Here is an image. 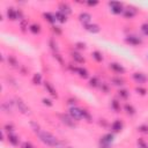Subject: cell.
<instances>
[{"instance_id":"cell-24","label":"cell","mask_w":148,"mask_h":148,"mask_svg":"<svg viewBox=\"0 0 148 148\" xmlns=\"http://www.w3.org/2000/svg\"><path fill=\"white\" fill-rule=\"evenodd\" d=\"M124 110H125L126 113L130 114V116H133V114L135 113V109H134L133 105H131V104H125V105H124Z\"/></svg>"},{"instance_id":"cell-16","label":"cell","mask_w":148,"mask_h":148,"mask_svg":"<svg viewBox=\"0 0 148 148\" xmlns=\"http://www.w3.org/2000/svg\"><path fill=\"white\" fill-rule=\"evenodd\" d=\"M135 14H136V10L132 7H128V8L124 9V17L125 18H132V17L135 16Z\"/></svg>"},{"instance_id":"cell-1","label":"cell","mask_w":148,"mask_h":148,"mask_svg":"<svg viewBox=\"0 0 148 148\" xmlns=\"http://www.w3.org/2000/svg\"><path fill=\"white\" fill-rule=\"evenodd\" d=\"M38 138L43 143H45L46 146H50V147H59L61 145L57 136H54L53 134H51L50 132H46V131L38 132Z\"/></svg>"},{"instance_id":"cell-25","label":"cell","mask_w":148,"mask_h":148,"mask_svg":"<svg viewBox=\"0 0 148 148\" xmlns=\"http://www.w3.org/2000/svg\"><path fill=\"white\" fill-rule=\"evenodd\" d=\"M91 56H92V58H94L97 62H102V61H103V56H102V53H101L99 51H94V52L91 53Z\"/></svg>"},{"instance_id":"cell-27","label":"cell","mask_w":148,"mask_h":148,"mask_svg":"<svg viewBox=\"0 0 148 148\" xmlns=\"http://www.w3.org/2000/svg\"><path fill=\"white\" fill-rule=\"evenodd\" d=\"M111 108H112L116 112H119V111H120V103H119L117 99H113V101L111 102Z\"/></svg>"},{"instance_id":"cell-8","label":"cell","mask_w":148,"mask_h":148,"mask_svg":"<svg viewBox=\"0 0 148 148\" xmlns=\"http://www.w3.org/2000/svg\"><path fill=\"white\" fill-rule=\"evenodd\" d=\"M125 42H126L127 44H130V45H133V46L140 45V44L142 43V40H141L139 37H136V36H127V37L125 38Z\"/></svg>"},{"instance_id":"cell-29","label":"cell","mask_w":148,"mask_h":148,"mask_svg":"<svg viewBox=\"0 0 148 148\" xmlns=\"http://www.w3.org/2000/svg\"><path fill=\"white\" fill-rule=\"evenodd\" d=\"M111 82H112L113 84H117V86L124 84V80H123L120 76H118V77H112V79H111Z\"/></svg>"},{"instance_id":"cell-28","label":"cell","mask_w":148,"mask_h":148,"mask_svg":"<svg viewBox=\"0 0 148 148\" xmlns=\"http://www.w3.org/2000/svg\"><path fill=\"white\" fill-rule=\"evenodd\" d=\"M99 80L97 79V77H91L90 80H89V86L90 87H98L99 86Z\"/></svg>"},{"instance_id":"cell-21","label":"cell","mask_w":148,"mask_h":148,"mask_svg":"<svg viewBox=\"0 0 148 148\" xmlns=\"http://www.w3.org/2000/svg\"><path fill=\"white\" fill-rule=\"evenodd\" d=\"M29 30H30L32 34L37 35V34L40 32V24H38V23H32V24L29 25Z\"/></svg>"},{"instance_id":"cell-43","label":"cell","mask_w":148,"mask_h":148,"mask_svg":"<svg viewBox=\"0 0 148 148\" xmlns=\"http://www.w3.org/2000/svg\"><path fill=\"white\" fill-rule=\"evenodd\" d=\"M54 58H56V59H57V60H58V61H59V62H60L61 65L64 64V61H62V59L60 58V56H59L58 53H54Z\"/></svg>"},{"instance_id":"cell-11","label":"cell","mask_w":148,"mask_h":148,"mask_svg":"<svg viewBox=\"0 0 148 148\" xmlns=\"http://www.w3.org/2000/svg\"><path fill=\"white\" fill-rule=\"evenodd\" d=\"M110 68H111L113 72L118 73V74H124V73H125V68H124L120 64H118V62H111V64H110Z\"/></svg>"},{"instance_id":"cell-42","label":"cell","mask_w":148,"mask_h":148,"mask_svg":"<svg viewBox=\"0 0 148 148\" xmlns=\"http://www.w3.org/2000/svg\"><path fill=\"white\" fill-rule=\"evenodd\" d=\"M87 5L90 6V7H94V6L98 5V1H87Z\"/></svg>"},{"instance_id":"cell-10","label":"cell","mask_w":148,"mask_h":148,"mask_svg":"<svg viewBox=\"0 0 148 148\" xmlns=\"http://www.w3.org/2000/svg\"><path fill=\"white\" fill-rule=\"evenodd\" d=\"M59 12H61L62 14H65V15L67 16V15H69V14L72 13V8H71V6H69L68 3L61 2V3L59 5Z\"/></svg>"},{"instance_id":"cell-20","label":"cell","mask_w":148,"mask_h":148,"mask_svg":"<svg viewBox=\"0 0 148 148\" xmlns=\"http://www.w3.org/2000/svg\"><path fill=\"white\" fill-rule=\"evenodd\" d=\"M8 141H9V143L10 145H13V146H17L18 145V136H16L15 134H13V133H9L8 134Z\"/></svg>"},{"instance_id":"cell-47","label":"cell","mask_w":148,"mask_h":148,"mask_svg":"<svg viewBox=\"0 0 148 148\" xmlns=\"http://www.w3.org/2000/svg\"><path fill=\"white\" fill-rule=\"evenodd\" d=\"M67 148H72V147H67Z\"/></svg>"},{"instance_id":"cell-22","label":"cell","mask_w":148,"mask_h":148,"mask_svg":"<svg viewBox=\"0 0 148 148\" xmlns=\"http://www.w3.org/2000/svg\"><path fill=\"white\" fill-rule=\"evenodd\" d=\"M72 58L74 59V61H76L79 64H83L84 62V58L77 52H72Z\"/></svg>"},{"instance_id":"cell-31","label":"cell","mask_w":148,"mask_h":148,"mask_svg":"<svg viewBox=\"0 0 148 148\" xmlns=\"http://www.w3.org/2000/svg\"><path fill=\"white\" fill-rule=\"evenodd\" d=\"M82 113H83V119H86L87 121H91V116H90V113H89V111L88 110H86V109H82Z\"/></svg>"},{"instance_id":"cell-38","label":"cell","mask_w":148,"mask_h":148,"mask_svg":"<svg viewBox=\"0 0 148 148\" xmlns=\"http://www.w3.org/2000/svg\"><path fill=\"white\" fill-rule=\"evenodd\" d=\"M42 102H43L44 105H47V106H52V105H53V103H52L51 99H49V98H43Z\"/></svg>"},{"instance_id":"cell-30","label":"cell","mask_w":148,"mask_h":148,"mask_svg":"<svg viewBox=\"0 0 148 148\" xmlns=\"http://www.w3.org/2000/svg\"><path fill=\"white\" fill-rule=\"evenodd\" d=\"M8 64L10 65V66H13V67H17V60L13 57V56H8Z\"/></svg>"},{"instance_id":"cell-3","label":"cell","mask_w":148,"mask_h":148,"mask_svg":"<svg viewBox=\"0 0 148 148\" xmlns=\"http://www.w3.org/2000/svg\"><path fill=\"white\" fill-rule=\"evenodd\" d=\"M109 6H110L111 12L113 14H121V13H124V7H123V3H120V2L111 1V2H109Z\"/></svg>"},{"instance_id":"cell-7","label":"cell","mask_w":148,"mask_h":148,"mask_svg":"<svg viewBox=\"0 0 148 148\" xmlns=\"http://www.w3.org/2000/svg\"><path fill=\"white\" fill-rule=\"evenodd\" d=\"M44 87H45V89L47 90V92L52 96V97H58V92H57V90H56V88L53 87V84L51 83V82H49V81H45L44 82Z\"/></svg>"},{"instance_id":"cell-33","label":"cell","mask_w":148,"mask_h":148,"mask_svg":"<svg viewBox=\"0 0 148 148\" xmlns=\"http://www.w3.org/2000/svg\"><path fill=\"white\" fill-rule=\"evenodd\" d=\"M138 131L141 132V133H148V125H140L138 126Z\"/></svg>"},{"instance_id":"cell-35","label":"cell","mask_w":148,"mask_h":148,"mask_svg":"<svg viewBox=\"0 0 148 148\" xmlns=\"http://www.w3.org/2000/svg\"><path fill=\"white\" fill-rule=\"evenodd\" d=\"M135 91H136L138 94L142 95V96H145V95L147 94V90H146L145 88H141V87H136V88H135Z\"/></svg>"},{"instance_id":"cell-5","label":"cell","mask_w":148,"mask_h":148,"mask_svg":"<svg viewBox=\"0 0 148 148\" xmlns=\"http://www.w3.org/2000/svg\"><path fill=\"white\" fill-rule=\"evenodd\" d=\"M79 21L83 24V25H87V24H90V21H91V15L89 13H86V12H82L80 13L79 15Z\"/></svg>"},{"instance_id":"cell-14","label":"cell","mask_w":148,"mask_h":148,"mask_svg":"<svg viewBox=\"0 0 148 148\" xmlns=\"http://www.w3.org/2000/svg\"><path fill=\"white\" fill-rule=\"evenodd\" d=\"M6 14H7V17L10 20V21H15V20H17V17H18V15H17V12L13 8V7H9V8H7V12H6Z\"/></svg>"},{"instance_id":"cell-36","label":"cell","mask_w":148,"mask_h":148,"mask_svg":"<svg viewBox=\"0 0 148 148\" xmlns=\"http://www.w3.org/2000/svg\"><path fill=\"white\" fill-rule=\"evenodd\" d=\"M20 24H21V30L22 31H25V28H28V21L25 18H23Z\"/></svg>"},{"instance_id":"cell-9","label":"cell","mask_w":148,"mask_h":148,"mask_svg":"<svg viewBox=\"0 0 148 148\" xmlns=\"http://www.w3.org/2000/svg\"><path fill=\"white\" fill-rule=\"evenodd\" d=\"M60 119H61V121H62L65 125H67V126H69V127H75L74 119H73L71 116H67V114H60Z\"/></svg>"},{"instance_id":"cell-40","label":"cell","mask_w":148,"mask_h":148,"mask_svg":"<svg viewBox=\"0 0 148 148\" xmlns=\"http://www.w3.org/2000/svg\"><path fill=\"white\" fill-rule=\"evenodd\" d=\"M5 130H6L7 132H13V131H14V126H13L12 124H6V125H5Z\"/></svg>"},{"instance_id":"cell-6","label":"cell","mask_w":148,"mask_h":148,"mask_svg":"<svg viewBox=\"0 0 148 148\" xmlns=\"http://www.w3.org/2000/svg\"><path fill=\"white\" fill-rule=\"evenodd\" d=\"M132 77H133V80L136 82V83H139V84H142V83H145L146 81H147V76L143 74V73H133L132 74Z\"/></svg>"},{"instance_id":"cell-32","label":"cell","mask_w":148,"mask_h":148,"mask_svg":"<svg viewBox=\"0 0 148 148\" xmlns=\"http://www.w3.org/2000/svg\"><path fill=\"white\" fill-rule=\"evenodd\" d=\"M136 143H138V146H139V148H148V143L143 140V139H138V141H136Z\"/></svg>"},{"instance_id":"cell-41","label":"cell","mask_w":148,"mask_h":148,"mask_svg":"<svg viewBox=\"0 0 148 148\" xmlns=\"http://www.w3.org/2000/svg\"><path fill=\"white\" fill-rule=\"evenodd\" d=\"M21 148H34V147H32V145H31L30 142L25 141V142H23V143L21 145Z\"/></svg>"},{"instance_id":"cell-37","label":"cell","mask_w":148,"mask_h":148,"mask_svg":"<svg viewBox=\"0 0 148 148\" xmlns=\"http://www.w3.org/2000/svg\"><path fill=\"white\" fill-rule=\"evenodd\" d=\"M75 47H76L77 50H84V49H86V44L82 43V42H77V43L75 44Z\"/></svg>"},{"instance_id":"cell-39","label":"cell","mask_w":148,"mask_h":148,"mask_svg":"<svg viewBox=\"0 0 148 148\" xmlns=\"http://www.w3.org/2000/svg\"><path fill=\"white\" fill-rule=\"evenodd\" d=\"M50 45H51V49H52L53 51H56V52L58 51V47H57V43H54V40H53V39H51V40H50Z\"/></svg>"},{"instance_id":"cell-13","label":"cell","mask_w":148,"mask_h":148,"mask_svg":"<svg viewBox=\"0 0 148 148\" xmlns=\"http://www.w3.org/2000/svg\"><path fill=\"white\" fill-rule=\"evenodd\" d=\"M113 140H114V136H113V134H111V133H106V134H104V135L101 138V142H102V143H105V145H108V146H110V145L113 142Z\"/></svg>"},{"instance_id":"cell-17","label":"cell","mask_w":148,"mask_h":148,"mask_svg":"<svg viewBox=\"0 0 148 148\" xmlns=\"http://www.w3.org/2000/svg\"><path fill=\"white\" fill-rule=\"evenodd\" d=\"M43 17H44L49 23H51V24H54L56 21H57L54 14H51V13H44V14H43Z\"/></svg>"},{"instance_id":"cell-15","label":"cell","mask_w":148,"mask_h":148,"mask_svg":"<svg viewBox=\"0 0 148 148\" xmlns=\"http://www.w3.org/2000/svg\"><path fill=\"white\" fill-rule=\"evenodd\" d=\"M84 29L88 31V32H90V34H97V32H99V27L97 25V24H87V25H84Z\"/></svg>"},{"instance_id":"cell-4","label":"cell","mask_w":148,"mask_h":148,"mask_svg":"<svg viewBox=\"0 0 148 148\" xmlns=\"http://www.w3.org/2000/svg\"><path fill=\"white\" fill-rule=\"evenodd\" d=\"M15 103H16V105H17V108H18V111H21V112L24 113V114H29V113H30V108H29L21 98H16V99H15Z\"/></svg>"},{"instance_id":"cell-23","label":"cell","mask_w":148,"mask_h":148,"mask_svg":"<svg viewBox=\"0 0 148 148\" xmlns=\"http://www.w3.org/2000/svg\"><path fill=\"white\" fill-rule=\"evenodd\" d=\"M32 83L36 86H39L42 83V74L40 73H36L32 76Z\"/></svg>"},{"instance_id":"cell-2","label":"cell","mask_w":148,"mask_h":148,"mask_svg":"<svg viewBox=\"0 0 148 148\" xmlns=\"http://www.w3.org/2000/svg\"><path fill=\"white\" fill-rule=\"evenodd\" d=\"M69 116L74 120H81V119H83L82 109L76 108V106H71V109H69Z\"/></svg>"},{"instance_id":"cell-12","label":"cell","mask_w":148,"mask_h":148,"mask_svg":"<svg viewBox=\"0 0 148 148\" xmlns=\"http://www.w3.org/2000/svg\"><path fill=\"white\" fill-rule=\"evenodd\" d=\"M123 123H121V120H119V119H116L112 124H111V130H112V132H114V133H118V132H120L121 130H123Z\"/></svg>"},{"instance_id":"cell-46","label":"cell","mask_w":148,"mask_h":148,"mask_svg":"<svg viewBox=\"0 0 148 148\" xmlns=\"http://www.w3.org/2000/svg\"><path fill=\"white\" fill-rule=\"evenodd\" d=\"M68 104H75V99L74 98H69L68 99Z\"/></svg>"},{"instance_id":"cell-19","label":"cell","mask_w":148,"mask_h":148,"mask_svg":"<svg viewBox=\"0 0 148 148\" xmlns=\"http://www.w3.org/2000/svg\"><path fill=\"white\" fill-rule=\"evenodd\" d=\"M54 16H56V20H57L58 22H60V23H65V22L67 21V16H66L65 14H62L61 12H59V10L54 14Z\"/></svg>"},{"instance_id":"cell-44","label":"cell","mask_w":148,"mask_h":148,"mask_svg":"<svg viewBox=\"0 0 148 148\" xmlns=\"http://www.w3.org/2000/svg\"><path fill=\"white\" fill-rule=\"evenodd\" d=\"M101 89H102L103 91H105V92H108V91H109L108 86H106V84H104V83H102V84H101Z\"/></svg>"},{"instance_id":"cell-45","label":"cell","mask_w":148,"mask_h":148,"mask_svg":"<svg viewBox=\"0 0 148 148\" xmlns=\"http://www.w3.org/2000/svg\"><path fill=\"white\" fill-rule=\"evenodd\" d=\"M53 31H54L56 34H58V35H60V34H61V30L59 29V27H53Z\"/></svg>"},{"instance_id":"cell-34","label":"cell","mask_w":148,"mask_h":148,"mask_svg":"<svg viewBox=\"0 0 148 148\" xmlns=\"http://www.w3.org/2000/svg\"><path fill=\"white\" fill-rule=\"evenodd\" d=\"M141 31L145 36H148V23H143L141 25Z\"/></svg>"},{"instance_id":"cell-26","label":"cell","mask_w":148,"mask_h":148,"mask_svg":"<svg viewBox=\"0 0 148 148\" xmlns=\"http://www.w3.org/2000/svg\"><path fill=\"white\" fill-rule=\"evenodd\" d=\"M118 96L120 98H123V99H127L130 94H128V91L126 89H120V90H118Z\"/></svg>"},{"instance_id":"cell-18","label":"cell","mask_w":148,"mask_h":148,"mask_svg":"<svg viewBox=\"0 0 148 148\" xmlns=\"http://www.w3.org/2000/svg\"><path fill=\"white\" fill-rule=\"evenodd\" d=\"M76 74H79V76L82 77V79H87L89 76L88 71L86 68H82V67H77L76 68Z\"/></svg>"}]
</instances>
